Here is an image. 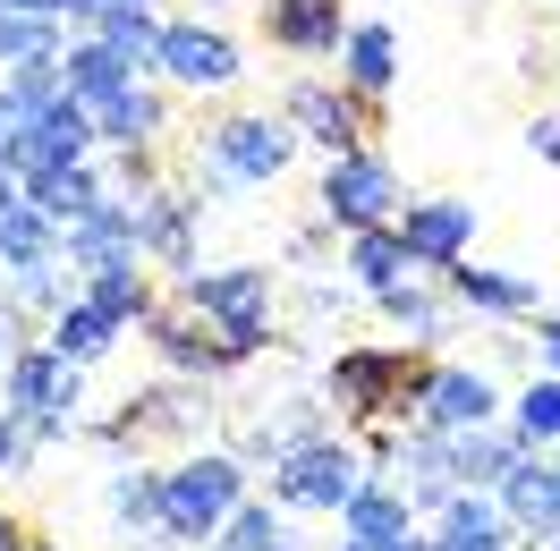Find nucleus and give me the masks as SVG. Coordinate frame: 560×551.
Wrapping results in <instances>:
<instances>
[{
	"label": "nucleus",
	"instance_id": "nucleus-21",
	"mask_svg": "<svg viewBox=\"0 0 560 551\" xmlns=\"http://www.w3.org/2000/svg\"><path fill=\"white\" fill-rule=\"evenodd\" d=\"M501 509H510L518 535H544V526L560 517V467H552V449H526L518 467L501 476Z\"/></svg>",
	"mask_w": 560,
	"mask_h": 551
},
{
	"label": "nucleus",
	"instance_id": "nucleus-39",
	"mask_svg": "<svg viewBox=\"0 0 560 551\" xmlns=\"http://www.w3.org/2000/svg\"><path fill=\"white\" fill-rule=\"evenodd\" d=\"M26 331H35V323H26V314H18V306L0 314V374H9V356H18V340H26Z\"/></svg>",
	"mask_w": 560,
	"mask_h": 551
},
{
	"label": "nucleus",
	"instance_id": "nucleus-22",
	"mask_svg": "<svg viewBox=\"0 0 560 551\" xmlns=\"http://www.w3.org/2000/svg\"><path fill=\"white\" fill-rule=\"evenodd\" d=\"M162 128H171V103L153 94V85H119L110 103H94V137H103V153H119V144H162Z\"/></svg>",
	"mask_w": 560,
	"mask_h": 551
},
{
	"label": "nucleus",
	"instance_id": "nucleus-7",
	"mask_svg": "<svg viewBox=\"0 0 560 551\" xmlns=\"http://www.w3.org/2000/svg\"><path fill=\"white\" fill-rule=\"evenodd\" d=\"M365 476H374V458H365V449H349L340 433H323V442L289 449V458L272 467V492H280L298 517H340L357 492H365Z\"/></svg>",
	"mask_w": 560,
	"mask_h": 551
},
{
	"label": "nucleus",
	"instance_id": "nucleus-15",
	"mask_svg": "<svg viewBox=\"0 0 560 551\" xmlns=\"http://www.w3.org/2000/svg\"><path fill=\"white\" fill-rule=\"evenodd\" d=\"M349 26V0H264V43L289 60H340Z\"/></svg>",
	"mask_w": 560,
	"mask_h": 551
},
{
	"label": "nucleus",
	"instance_id": "nucleus-17",
	"mask_svg": "<svg viewBox=\"0 0 560 551\" xmlns=\"http://www.w3.org/2000/svg\"><path fill=\"white\" fill-rule=\"evenodd\" d=\"M442 289H451L458 306L492 314V323H526V314H544V280L492 272V263H451V272H442Z\"/></svg>",
	"mask_w": 560,
	"mask_h": 551
},
{
	"label": "nucleus",
	"instance_id": "nucleus-13",
	"mask_svg": "<svg viewBox=\"0 0 560 551\" xmlns=\"http://www.w3.org/2000/svg\"><path fill=\"white\" fill-rule=\"evenodd\" d=\"M144 212V263L153 272H196V221H205V196H196V178L178 187V178H162L153 196H137Z\"/></svg>",
	"mask_w": 560,
	"mask_h": 551
},
{
	"label": "nucleus",
	"instance_id": "nucleus-10",
	"mask_svg": "<svg viewBox=\"0 0 560 551\" xmlns=\"http://www.w3.org/2000/svg\"><path fill=\"white\" fill-rule=\"evenodd\" d=\"M399 238H408V255H417V272H451V263H467V246H476V204L467 196H408L399 204Z\"/></svg>",
	"mask_w": 560,
	"mask_h": 551
},
{
	"label": "nucleus",
	"instance_id": "nucleus-14",
	"mask_svg": "<svg viewBox=\"0 0 560 551\" xmlns=\"http://www.w3.org/2000/svg\"><path fill=\"white\" fill-rule=\"evenodd\" d=\"M424 424H442V433H476V424H501L510 399H501V382L485 365H451V356H433V382H424Z\"/></svg>",
	"mask_w": 560,
	"mask_h": 551
},
{
	"label": "nucleus",
	"instance_id": "nucleus-2",
	"mask_svg": "<svg viewBox=\"0 0 560 551\" xmlns=\"http://www.w3.org/2000/svg\"><path fill=\"white\" fill-rule=\"evenodd\" d=\"M298 119L289 110H230L221 128H205V153L187 162V178L205 196H246V187H272L298 162Z\"/></svg>",
	"mask_w": 560,
	"mask_h": 551
},
{
	"label": "nucleus",
	"instance_id": "nucleus-6",
	"mask_svg": "<svg viewBox=\"0 0 560 551\" xmlns=\"http://www.w3.org/2000/svg\"><path fill=\"white\" fill-rule=\"evenodd\" d=\"M212 424V382L196 374H171V382H153V390H137L128 408H110L94 433H103L110 449H137V442H178V449H196V433Z\"/></svg>",
	"mask_w": 560,
	"mask_h": 551
},
{
	"label": "nucleus",
	"instance_id": "nucleus-4",
	"mask_svg": "<svg viewBox=\"0 0 560 551\" xmlns=\"http://www.w3.org/2000/svg\"><path fill=\"white\" fill-rule=\"evenodd\" d=\"M178 306H196L230 340V356L238 365H255L264 348H272V306H280V280L272 263H221V272H178L171 280Z\"/></svg>",
	"mask_w": 560,
	"mask_h": 551
},
{
	"label": "nucleus",
	"instance_id": "nucleus-41",
	"mask_svg": "<svg viewBox=\"0 0 560 551\" xmlns=\"http://www.w3.org/2000/svg\"><path fill=\"white\" fill-rule=\"evenodd\" d=\"M18 196H26V178H18V171H9V162H0V212L18 204Z\"/></svg>",
	"mask_w": 560,
	"mask_h": 551
},
{
	"label": "nucleus",
	"instance_id": "nucleus-11",
	"mask_svg": "<svg viewBox=\"0 0 560 551\" xmlns=\"http://www.w3.org/2000/svg\"><path fill=\"white\" fill-rule=\"evenodd\" d=\"M77 374L85 365H69L51 340H18L9 374H0V408L9 415H77Z\"/></svg>",
	"mask_w": 560,
	"mask_h": 551
},
{
	"label": "nucleus",
	"instance_id": "nucleus-27",
	"mask_svg": "<svg viewBox=\"0 0 560 551\" xmlns=\"http://www.w3.org/2000/svg\"><path fill=\"white\" fill-rule=\"evenodd\" d=\"M43 340L60 348L69 365H103L110 348H119V323H110V314L94 306V297H69V306H60L51 323H43Z\"/></svg>",
	"mask_w": 560,
	"mask_h": 551
},
{
	"label": "nucleus",
	"instance_id": "nucleus-44",
	"mask_svg": "<svg viewBox=\"0 0 560 551\" xmlns=\"http://www.w3.org/2000/svg\"><path fill=\"white\" fill-rule=\"evenodd\" d=\"M26 551H60V543H26Z\"/></svg>",
	"mask_w": 560,
	"mask_h": 551
},
{
	"label": "nucleus",
	"instance_id": "nucleus-29",
	"mask_svg": "<svg viewBox=\"0 0 560 551\" xmlns=\"http://www.w3.org/2000/svg\"><path fill=\"white\" fill-rule=\"evenodd\" d=\"M60 69H69V94H77L85 110H94V103H110L119 85H137V69H128V60H119V51H110L103 35H69Z\"/></svg>",
	"mask_w": 560,
	"mask_h": 551
},
{
	"label": "nucleus",
	"instance_id": "nucleus-33",
	"mask_svg": "<svg viewBox=\"0 0 560 551\" xmlns=\"http://www.w3.org/2000/svg\"><path fill=\"white\" fill-rule=\"evenodd\" d=\"M162 26H171L162 9H103V17L85 26V35H103V43H110V51H119V60H128L137 77H153V51H162Z\"/></svg>",
	"mask_w": 560,
	"mask_h": 551
},
{
	"label": "nucleus",
	"instance_id": "nucleus-24",
	"mask_svg": "<svg viewBox=\"0 0 560 551\" xmlns=\"http://www.w3.org/2000/svg\"><path fill=\"white\" fill-rule=\"evenodd\" d=\"M289 501H255V492H246L238 509H230V526H221V535H212V551H306V535H298V526H289Z\"/></svg>",
	"mask_w": 560,
	"mask_h": 551
},
{
	"label": "nucleus",
	"instance_id": "nucleus-42",
	"mask_svg": "<svg viewBox=\"0 0 560 551\" xmlns=\"http://www.w3.org/2000/svg\"><path fill=\"white\" fill-rule=\"evenodd\" d=\"M0 551H26V526H18V517H0Z\"/></svg>",
	"mask_w": 560,
	"mask_h": 551
},
{
	"label": "nucleus",
	"instance_id": "nucleus-35",
	"mask_svg": "<svg viewBox=\"0 0 560 551\" xmlns=\"http://www.w3.org/2000/svg\"><path fill=\"white\" fill-rule=\"evenodd\" d=\"M510 433H518L526 449H560V374H535L510 399Z\"/></svg>",
	"mask_w": 560,
	"mask_h": 551
},
{
	"label": "nucleus",
	"instance_id": "nucleus-19",
	"mask_svg": "<svg viewBox=\"0 0 560 551\" xmlns=\"http://www.w3.org/2000/svg\"><path fill=\"white\" fill-rule=\"evenodd\" d=\"M323 433H331V399H280V408L238 442V458H246V467H280L289 449L323 442Z\"/></svg>",
	"mask_w": 560,
	"mask_h": 551
},
{
	"label": "nucleus",
	"instance_id": "nucleus-9",
	"mask_svg": "<svg viewBox=\"0 0 560 551\" xmlns=\"http://www.w3.org/2000/svg\"><path fill=\"white\" fill-rule=\"evenodd\" d=\"M280 110L298 119V137H306V144H323V162H331V153H357V144H374V128H383V110L365 103V94H349L340 77H298Z\"/></svg>",
	"mask_w": 560,
	"mask_h": 551
},
{
	"label": "nucleus",
	"instance_id": "nucleus-1",
	"mask_svg": "<svg viewBox=\"0 0 560 551\" xmlns=\"http://www.w3.org/2000/svg\"><path fill=\"white\" fill-rule=\"evenodd\" d=\"M424 382H433V356H424L417 340H357V348H340L331 356V408L349 415L357 433L365 424H399V415H417L424 408Z\"/></svg>",
	"mask_w": 560,
	"mask_h": 551
},
{
	"label": "nucleus",
	"instance_id": "nucleus-43",
	"mask_svg": "<svg viewBox=\"0 0 560 551\" xmlns=\"http://www.w3.org/2000/svg\"><path fill=\"white\" fill-rule=\"evenodd\" d=\"M110 9H162V0H110Z\"/></svg>",
	"mask_w": 560,
	"mask_h": 551
},
{
	"label": "nucleus",
	"instance_id": "nucleus-25",
	"mask_svg": "<svg viewBox=\"0 0 560 551\" xmlns=\"http://www.w3.org/2000/svg\"><path fill=\"white\" fill-rule=\"evenodd\" d=\"M451 458H458V483L467 492H501V476L526 458V442L510 433V415L501 424H476V433H451Z\"/></svg>",
	"mask_w": 560,
	"mask_h": 551
},
{
	"label": "nucleus",
	"instance_id": "nucleus-34",
	"mask_svg": "<svg viewBox=\"0 0 560 551\" xmlns=\"http://www.w3.org/2000/svg\"><path fill=\"white\" fill-rule=\"evenodd\" d=\"M424 280H433V272H408V280H399V289H383L374 306H383V323H390V331H399V340L433 348V340H442V297H433Z\"/></svg>",
	"mask_w": 560,
	"mask_h": 551
},
{
	"label": "nucleus",
	"instance_id": "nucleus-20",
	"mask_svg": "<svg viewBox=\"0 0 560 551\" xmlns=\"http://www.w3.org/2000/svg\"><path fill=\"white\" fill-rule=\"evenodd\" d=\"M85 297H94L119 331H144V323H153V306H162V280H153V263H144V255H128V263L85 272Z\"/></svg>",
	"mask_w": 560,
	"mask_h": 551
},
{
	"label": "nucleus",
	"instance_id": "nucleus-30",
	"mask_svg": "<svg viewBox=\"0 0 560 551\" xmlns=\"http://www.w3.org/2000/svg\"><path fill=\"white\" fill-rule=\"evenodd\" d=\"M26 196H35L60 230H69V221H85V212L110 196V178L94 171V162H60V171H35V178H26Z\"/></svg>",
	"mask_w": 560,
	"mask_h": 551
},
{
	"label": "nucleus",
	"instance_id": "nucleus-8",
	"mask_svg": "<svg viewBox=\"0 0 560 551\" xmlns=\"http://www.w3.org/2000/svg\"><path fill=\"white\" fill-rule=\"evenodd\" d=\"M153 77L171 94H230L246 77V51L221 26H196V17H171L162 26V51H153Z\"/></svg>",
	"mask_w": 560,
	"mask_h": 551
},
{
	"label": "nucleus",
	"instance_id": "nucleus-12",
	"mask_svg": "<svg viewBox=\"0 0 560 551\" xmlns=\"http://www.w3.org/2000/svg\"><path fill=\"white\" fill-rule=\"evenodd\" d=\"M144 340H153V356H162L171 374H196V382H221V374H238L230 340H221V331H212V323H205L196 306H178V297H162V306H153Z\"/></svg>",
	"mask_w": 560,
	"mask_h": 551
},
{
	"label": "nucleus",
	"instance_id": "nucleus-37",
	"mask_svg": "<svg viewBox=\"0 0 560 551\" xmlns=\"http://www.w3.org/2000/svg\"><path fill=\"white\" fill-rule=\"evenodd\" d=\"M526 144H535V162H552V171H560V110H544V119L526 128Z\"/></svg>",
	"mask_w": 560,
	"mask_h": 551
},
{
	"label": "nucleus",
	"instance_id": "nucleus-31",
	"mask_svg": "<svg viewBox=\"0 0 560 551\" xmlns=\"http://www.w3.org/2000/svg\"><path fill=\"white\" fill-rule=\"evenodd\" d=\"M340 535H417V501L399 476H365L349 509H340Z\"/></svg>",
	"mask_w": 560,
	"mask_h": 551
},
{
	"label": "nucleus",
	"instance_id": "nucleus-46",
	"mask_svg": "<svg viewBox=\"0 0 560 551\" xmlns=\"http://www.w3.org/2000/svg\"><path fill=\"white\" fill-rule=\"evenodd\" d=\"M552 467H560V449H552Z\"/></svg>",
	"mask_w": 560,
	"mask_h": 551
},
{
	"label": "nucleus",
	"instance_id": "nucleus-32",
	"mask_svg": "<svg viewBox=\"0 0 560 551\" xmlns=\"http://www.w3.org/2000/svg\"><path fill=\"white\" fill-rule=\"evenodd\" d=\"M69 17H35V9H0V69H26V60H60L69 51Z\"/></svg>",
	"mask_w": 560,
	"mask_h": 551
},
{
	"label": "nucleus",
	"instance_id": "nucleus-26",
	"mask_svg": "<svg viewBox=\"0 0 560 551\" xmlns=\"http://www.w3.org/2000/svg\"><path fill=\"white\" fill-rule=\"evenodd\" d=\"M103 509H110V526L119 535H162V467H110V483H103Z\"/></svg>",
	"mask_w": 560,
	"mask_h": 551
},
{
	"label": "nucleus",
	"instance_id": "nucleus-28",
	"mask_svg": "<svg viewBox=\"0 0 560 551\" xmlns=\"http://www.w3.org/2000/svg\"><path fill=\"white\" fill-rule=\"evenodd\" d=\"M408 272H417V255H408V238H399V221H383V230H357V238H349V280L365 289V297L399 289Z\"/></svg>",
	"mask_w": 560,
	"mask_h": 551
},
{
	"label": "nucleus",
	"instance_id": "nucleus-18",
	"mask_svg": "<svg viewBox=\"0 0 560 551\" xmlns=\"http://www.w3.org/2000/svg\"><path fill=\"white\" fill-rule=\"evenodd\" d=\"M331 69H340V85H349V94H365V103L383 110V103H390V85H399V35H390L383 17H357Z\"/></svg>",
	"mask_w": 560,
	"mask_h": 551
},
{
	"label": "nucleus",
	"instance_id": "nucleus-16",
	"mask_svg": "<svg viewBox=\"0 0 560 551\" xmlns=\"http://www.w3.org/2000/svg\"><path fill=\"white\" fill-rule=\"evenodd\" d=\"M60 255H69L77 272H103V263L144 255V212H137V196H119V187H110L85 221H69V230H60Z\"/></svg>",
	"mask_w": 560,
	"mask_h": 551
},
{
	"label": "nucleus",
	"instance_id": "nucleus-3",
	"mask_svg": "<svg viewBox=\"0 0 560 551\" xmlns=\"http://www.w3.org/2000/svg\"><path fill=\"white\" fill-rule=\"evenodd\" d=\"M246 501V458L238 449H178L162 467V535L178 551H212V535L230 526Z\"/></svg>",
	"mask_w": 560,
	"mask_h": 551
},
{
	"label": "nucleus",
	"instance_id": "nucleus-23",
	"mask_svg": "<svg viewBox=\"0 0 560 551\" xmlns=\"http://www.w3.org/2000/svg\"><path fill=\"white\" fill-rule=\"evenodd\" d=\"M35 263H60V221L35 196H18V204L0 212V280L35 272Z\"/></svg>",
	"mask_w": 560,
	"mask_h": 551
},
{
	"label": "nucleus",
	"instance_id": "nucleus-45",
	"mask_svg": "<svg viewBox=\"0 0 560 551\" xmlns=\"http://www.w3.org/2000/svg\"><path fill=\"white\" fill-rule=\"evenodd\" d=\"M205 9H221V0H205Z\"/></svg>",
	"mask_w": 560,
	"mask_h": 551
},
{
	"label": "nucleus",
	"instance_id": "nucleus-38",
	"mask_svg": "<svg viewBox=\"0 0 560 551\" xmlns=\"http://www.w3.org/2000/svg\"><path fill=\"white\" fill-rule=\"evenodd\" d=\"M535 356H544V374H560V314H535Z\"/></svg>",
	"mask_w": 560,
	"mask_h": 551
},
{
	"label": "nucleus",
	"instance_id": "nucleus-40",
	"mask_svg": "<svg viewBox=\"0 0 560 551\" xmlns=\"http://www.w3.org/2000/svg\"><path fill=\"white\" fill-rule=\"evenodd\" d=\"M518 551H560V517L544 526V535H518Z\"/></svg>",
	"mask_w": 560,
	"mask_h": 551
},
{
	"label": "nucleus",
	"instance_id": "nucleus-36",
	"mask_svg": "<svg viewBox=\"0 0 560 551\" xmlns=\"http://www.w3.org/2000/svg\"><path fill=\"white\" fill-rule=\"evenodd\" d=\"M35 458H43V442L26 433V415H9V408H0V483H9V476H26Z\"/></svg>",
	"mask_w": 560,
	"mask_h": 551
},
{
	"label": "nucleus",
	"instance_id": "nucleus-5",
	"mask_svg": "<svg viewBox=\"0 0 560 551\" xmlns=\"http://www.w3.org/2000/svg\"><path fill=\"white\" fill-rule=\"evenodd\" d=\"M399 204H408V187H399V171H390L374 144H357V153H331V162H323V187H315V221H323V230L357 238V230L399 221Z\"/></svg>",
	"mask_w": 560,
	"mask_h": 551
}]
</instances>
